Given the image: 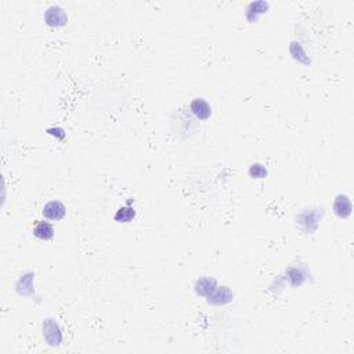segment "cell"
I'll return each instance as SVG.
<instances>
[{
	"mask_svg": "<svg viewBox=\"0 0 354 354\" xmlns=\"http://www.w3.org/2000/svg\"><path fill=\"white\" fill-rule=\"evenodd\" d=\"M43 214L50 220H61L65 216V206L60 201H52L43 208Z\"/></svg>",
	"mask_w": 354,
	"mask_h": 354,
	"instance_id": "1",
	"label": "cell"
},
{
	"mask_svg": "<svg viewBox=\"0 0 354 354\" xmlns=\"http://www.w3.org/2000/svg\"><path fill=\"white\" fill-rule=\"evenodd\" d=\"M45 19L47 21L49 25L60 26V25H64L65 22H67V15H65L63 8H60V7L57 6H53L47 10V13H46L45 15Z\"/></svg>",
	"mask_w": 354,
	"mask_h": 354,
	"instance_id": "2",
	"label": "cell"
},
{
	"mask_svg": "<svg viewBox=\"0 0 354 354\" xmlns=\"http://www.w3.org/2000/svg\"><path fill=\"white\" fill-rule=\"evenodd\" d=\"M136 212L133 208L130 206H125V208H121L115 214V220L119 221V223H128L132 219H135Z\"/></svg>",
	"mask_w": 354,
	"mask_h": 354,
	"instance_id": "6",
	"label": "cell"
},
{
	"mask_svg": "<svg viewBox=\"0 0 354 354\" xmlns=\"http://www.w3.org/2000/svg\"><path fill=\"white\" fill-rule=\"evenodd\" d=\"M33 234H35V237L40 239H52L54 235V228L47 221H38L33 227Z\"/></svg>",
	"mask_w": 354,
	"mask_h": 354,
	"instance_id": "4",
	"label": "cell"
},
{
	"mask_svg": "<svg viewBox=\"0 0 354 354\" xmlns=\"http://www.w3.org/2000/svg\"><path fill=\"white\" fill-rule=\"evenodd\" d=\"M191 111L194 112V115L200 119H208L212 114L211 105L206 103L204 98H195L191 103Z\"/></svg>",
	"mask_w": 354,
	"mask_h": 354,
	"instance_id": "3",
	"label": "cell"
},
{
	"mask_svg": "<svg viewBox=\"0 0 354 354\" xmlns=\"http://www.w3.org/2000/svg\"><path fill=\"white\" fill-rule=\"evenodd\" d=\"M335 212L338 216H341V217H348V216H350V213H352V204H350V201H349L348 197H345V195H339L338 198H336L335 201Z\"/></svg>",
	"mask_w": 354,
	"mask_h": 354,
	"instance_id": "5",
	"label": "cell"
},
{
	"mask_svg": "<svg viewBox=\"0 0 354 354\" xmlns=\"http://www.w3.org/2000/svg\"><path fill=\"white\" fill-rule=\"evenodd\" d=\"M249 172H251L252 176H255V177H263V176H266V173H267L266 169H264L262 165H253Z\"/></svg>",
	"mask_w": 354,
	"mask_h": 354,
	"instance_id": "7",
	"label": "cell"
}]
</instances>
